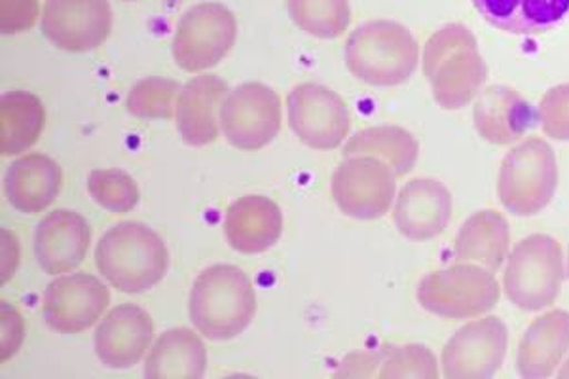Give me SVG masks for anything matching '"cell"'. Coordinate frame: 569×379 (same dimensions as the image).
<instances>
[{"instance_id": "6da1fadb", "label": "cell", "mask_w": 569, "mask_h": 379, "mask_svg": "<svg viewBox=\"0 0 569 379\" xmlns=\"http://www.w3.org/2000/svg\"><path fill=\"white\" fill-rule=\"evenodd\" d=\"M188 311L200 335L232 340L251 325L257 311L251 279L230 263L211 266L196 279Z\"/></svg>"}, {"instance_id": "7a4b0ae2", "label": "cell", "mask_w": 569, "mask_h": 379, "mask_svg": "<svg viewBox=\"0 0 569 379\" xmlns=\"http://www.w3.org/2000/svg\"><path fill=\"white\" fill-rule=\"evenodd\" d=\"M96 266L114 289L141 295L168 273L169 252L163 239L149 226L122 222L99 239Z\"/></svg>"}, {"instance_id": "3957f363", "label": "cell", "mask_w": 569, "mask_h": 379, "mask_svg": "<svg viewBox=\"0 0 569 379\" xmlns=\"http://www.w3.org/2000/svg\"><path fill=\"white\" fill-rule=\"evenodd\" d=\"M423 71L435 99L445 109L469 103L486 80L477 40L463 26H447L435 32L426 46Z\"/></svg>"}, {"instance_id": "277c9868", "label": "cell", "mask_w": 569, "mask_h": 379, "mask_svg": "<svg viewBox=\"0 0 569 379\" xmlns=\"http://www.w3.org/2000/svg\"><path fill=\"white\" fill-rule=\"evenodd\" d=\"M418 42L397 21H370L351 32L346 42V63L370 86H399L418 64Z\"/></svg>"}, {"instance_id": "5b68a950", "label": "cell", "mask_w": 569, "mask_h": 379, "mask_svg": "<svg viewBox=\"0 0 569 379\" xmlns=\"http://www.w3.org/2000/svg\"><path fill=\"white\" fill-rule=\"evenodd\" d=\"M562 251L557 239L531 236L512 251L503 285L517 308L537 311L557 300L562 287Z\"/></svg>"}, {"instance_id": "8992f818", "label": "cell", "mask_w": 569, "mask_h": 379, "mask_svg": "<svg viewBox=\"0 0 569 379\" xmlns=\"http://www.w3.org/2000/svg\"><path fill=\"white\" fill-rule=\"evenodd\" d=\"M557 190V160L549 144L528 141L512 150L501 166L499 196L515 215L530 217L549 206Z\"/></svg>"}, {"instance_id": "52a82bcc", "label": "cell", "mask_w": 569, "mask_h": 379, "mask_svg": "<svg viewBox=\"0 0 569 379\" xmlns=\"http://www.w3.org/2000/svg\"><path fill=\"white\" fill-rule=\"evenodd\" d=\"M236 37L238 23L227 7L217 2L196 4L177 26L173 58L182 71H208L232 50Z\"/></svg>"}, {"instance_id": "ba28073f", "label": "cell", "mask_w": 569, "mask_h": 379, "mask_svg": "<svg viewBox=\"0 0 569 379\" xmlns=\"http://www.w3.org/2000/svg\"><path fill=\"white\" fill-rule=\"evenodd\" d=\"M220 129L232 147L260 150L278 137L281 129V101L278 93L249 82L230 91L220 107Z\"/></svg>"}, {"instance_id": "9c48e42d", "label": "cell", "mask_w": 569, "mask_h": 379, "mask_svg": "<svg viewBox=\"0 0 569 379\" xmlns=\"http://www.w3.org/2000/svg\"><path fill=\"white\" fill-rule=\"evenodd\" d=\"M395 196V171L372 156H356L340 163L332 177V198L351 219H380Z\"/></svg>"}, {"instance_id": "30bf717a", "label": "cell", "mask_w": 569, "mask_h": 379, "mask_svg": "<svg viewBox=\"0 0 569 379\" xmlns=\"http://www.w3.org/2000/svg\"><path fill=\"white\" fill-rule=\"evenodd\" d=\"M289 123L306 147L335 150L350 131V110L342 97L319 84H300L289 93Z\"/></svg>"}, {"instance_id": "8fae6325", "label": "cell", "mask_w": 569, "mask_h": 379, "mask_svg": "<svg viewBox=\"0 0 569 379\" xmlns=\"http://www.w3.org/2000/svg\"><path fill=\"white\" fill-rule=\"evenodd\" d=\"M418 300L431 313L461 319L496 306L498 285L490 273L479 268L458 266L427 276L418 289Z\"/></svg>"}, {"instance_id": "7c38bea8", "label": "cell", "mask_w": 569, "mask_h": 379, "mask_svg": "<svg viewBox=\"0 0 569 379\" xmlns=\"http://www.w3.org/2000/svg\"><path fill=\"white\" fill-rule=\"evenodd\" d=\"M112 29L107 0H46L42 32L66 52H91L103 44Z\"/></svg>"}, {"instance_id": "4fadbf2b", "label": "cell", "mask_w": 569, "mask_h": 379, "mask_svg": "<svg viewBox=\"0 0 569 379\" xmlns=\"http://www.w3.org/2000/svg\"><path fill=\"white\" fill-rule=\"evenodd\" d=\"M109 289L88 273L63 276L44 292V321L61 335H78L93 327L109 306Z\"/></svg>"}, {"instance_id": "5bb4252c", "label": "cell", "mask_w": 569, "mask_h": 379, "mask_svg": "<svg viewBox=\"0 0 569 379\" xmlns=\"http://www.w3.org/2000/svg\"><path fill=\"white\" fill-rule=\"evenodd\" d=\"M507 330L496 317L471 322L448 341L442 353L447 378H490L503 362Z\"/></svg>"}, {"instance_id": "9a60e30c", "label": "cell", "mask_w": 569, "mask_h": 379, "mask_svg": "<svg viewBox=\"0 0 569 379\" xmlns=\"http://www.w3.org/2000/svg\"><path fill=\"white\" fill-rule=\"evenodd\" d=\"M154 322L136 303L112 309L96 330V355L107 368L126 370L136 367L149 349Z\"/></svg>"}, {"instance_id": "2e32d148", "label": "cell", "mask_w": 569, "mask_h": 379, "mask_svg": "<svg viewBox=\"0 0 569 379\" xmlns=\"http://www.w3.org/2000/svg\"><path fill=\"white\" fill-rule=\"evenodd\" d=\"M90 247V226L78 212L58 209L34 232V257L40 268L59 276L82 263Z\"/></svg>"}, {"instance_id": "e0dca14e", "label": "cell", "mask_w": 569, "mask_h": 379, "mask_svg": "<svg viewBox=\"0 0 569 379\" xmlns=\"http://www.w3.org/2000/svg\"><path fill=\"white\" fill-rule=\"evenodd\" d=\"M452 198L439 180H410L397 198L393 219L402 236L415 241L437 238L450 222Z\"/></svg>"}, {"instance_id": "ac0fdd59", "label": "cell", "mask_w": 569, "mask_h": 379, "mask_svg": "<svg viewBox=\"0 0 569 379\" xmlns=\"http://www.w3.org/2000/svg\"><path fill=\"white\" fill-rule=\"evenodd\" d=\"M227 82L214 74L190 80L177 99L176 122L182 141L190 147H206L219 137L217 109L227 99Z\"/></svg>"}, {"instance_id": "d6986e66", "label": "cell", "mask_w": 569, "mask_h": 379, "mask_svg": "<svg viewBox=\"0 0 569 379\" xmlns=\"http://www.w3.org/2000/svg\"><path fill=\"white\" fill-rule=\"evenodd\" d=\"M224 232L233 251L259 255L278 243L283 215L270 198L243 196L228 207Z\"/></svg>"}, {"instance_id": "ffe728a7", "label": "cell", "mask_w": 569, "mask_h": 379, "mask_svg": "<svg viewBox=\"0 0 569 379\" xmlns=\"http://www.w3.org/2000/svg\"><path fill=\"white\" fill-rule=\"evenodd\" d=\"M61 182L63 174L58 161L44 154H27L8 168L4 192L18 211L34 215L52 206Z\"/></svg>"}, {"instance_id": "44dd1931", "label": "cell", "mask_w": 569, "mask_h": 379, "mask_svg": "<svg viewBox=\"0 0 569 379\" xmlns=\"http://www.w3.org/2000/svg\"><path fill=\"white\" fill-rule=\"evenodd\" d=\"M490 26L511 34H537L562 23L569 0H472Z\"/></svg>"}, {"instance_id": "7402d4cb", "label": "cell", "mask_w": 569, "mask_h": 379, "mask_svg": "<svg viewBox=\"0 0 569 379\" xmlns=\"http://www.w3.org/2000/svg\"><path fill=\"white\" fill-rule=\"evenodd\" d=\"M475 126L486 141L507 144L520 139L533 126V110L517 91L493 86L477 101Z\"/></svg>"}, {"instance_id": "603a6c76", "label": "cell", "mask_w": 569, "mask_h": 379, "mask_svg": "<svg viewBox=\"0 0 569 379\" xmlns=\"http://www.w3.org/2000/svg\"><path fill=\"white\" fill-rule=\"evenodd\" d=\"M208 351L200 336L188 328H171L160 336L144 362L147 379H198L206 373Z\"/></svg>"}, {"instance_id": "cb8c5ba5", "label": "cell", "mask_w": 569, "mask_h": 379, "mask_svg": "<svg viewBox=\"0 0 569 379\" xmlns=\"http://www.w3.org/2000/svg\"><path fill=\"white\" fill-rule=\"evenodd\" d=\"M44 107L29 91H8L0 99V154L26 152L39 141L44 128Z\"/></svg>"}, {"instance_id": "d4e9b609", "label": "cell", "mask_w": 569, "mask_h": 379, "mask_svg": "<svg viewBox=\"0 0 569 379\" xmlns=\"http://www.w3.org/2000/svg\"><path fill=\"white\" fill-rule=\"evenodd\" d=\"M569 348V316L555 311L533 322L520 343V353H530L528 359L518 360V372L525 378H547L555 372L562 355Z\"/></svg>"}, {"instance_id": "484cf974", "label": "cell", "mask_w": 569, "mask_h": 379, "mask_svg": "<svg viewBox=\"0 0 569 379\" xmlns=\"http://www.w3.org/2000/svg\"><path fill=\"white\" fill-rule=\"evenodd\" d=\"M346 158L372 156L382 158L395 174H407L415 168L418 158V142L401 128H372L359 131L343 147Z\"/></svg>"}, {"instance_id": "4316f807", "label": "cell", "mask_w": 569, "mask_h": 379, "mask_svg": "<svg viewBox=\"0 0 569 379\" xmlns=\"http://www.w3.org/2000/svg\"><path fill=\"white\" fill-rule=\"evenodd\" d=\"M461 238L480 239L477 243L458 247L456 255L460 260H479L486 263L488 268L498 270L503 262L505 252H507V225L505 220L492 211L480 212L475 215L467 222L460 232Z\"/></svg>"}, {"instance_id": "83f0119b", "label": "cell", "mask_w": 569, "mask_h": 379, "mask_svg": "<svg viewBox=\"0 0 569 379\" xmlns=\"http://www.w3.org/2000/svg\"><path fill=\"white\" fill-rule=\"evenodd\" d=\"M291 20L311 37L338 39L351 21L348 0H289Z\"/></svg>"}, {"instance_id": "f1b7e54d", "label": "cell", "mask_w": 569, "mask_h": 379, "mask_svg": "<svg viewBox=\"0 0 569 379\" xmlns=\"http://www.w3.org/2000/svg\"><path fill=\"white\" fill-rule=\"evenodd\" d=\"M181 90V86L166 78L141 80L131 88L128 96V112L137 118L168 120L176 112L177 99Z\"/></svg>"}, {"instance_id": "f546056e", "label": "cell", "mask_w": 569, "mask_h": 379, "mask_svg": "<svg viewBox=\"0 0 569 379\" xmlns=\"http://www.w3.org/2000/svg\"><path fill=\"white\" fill-rule=\"evenodd\" d=\"M91 198L107 211L130 212L139 203V188L136 180L122 169H98L88 177Z\"/></svg>"}, {"instance_id": "4dcf8cb0", "label": "cell", "mask_w": 569, "mask_h": 379, "mask_svg": "<svg viewBox=\"0 0 569 379\" xmlns=\"http://www.w3.org/2000/svg\"><path fill=\"white\" fill-rule=\"evenodd\" d=\"M380 378H437L433 355L423 346H405L389 353Z\"/></svg>"}, {"instance_id": "1f68e13d", "label": "cell", "mask_w": 569, "mask_h": 379, "mask_svg": "<svg viewBox=\"0 0 569 379\" xmlns=\"http://www.w3.org/2000/svg\"><path fill=\"white\" fill-rule=\"evenodd\" d=\"M39 20V0H0V29L4 34L29 31Z\"/></svg>"}, {"instance_id": "d6a6232c", "label": "cell", "mask_w": 569, "mask_h": 379, "mask_svg": "<svg viewBox=\"0 0 569 379\" xmlns=\"http://www.w3.org/2000/svg\"><path fill=\"white\" fill-rule=\"evenodd\" d=\"M558 376H560V378H569V362L563 367L562 372L558 373Z\"/></svg>"}]
</instances>
